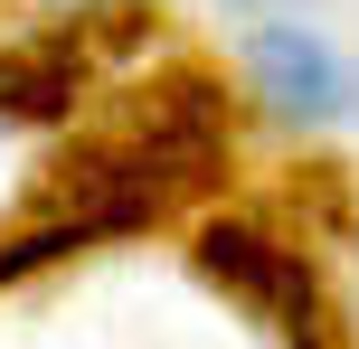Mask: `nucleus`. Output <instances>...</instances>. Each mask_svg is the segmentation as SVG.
<instances>
[{
    "label": "nucleus",
    "instance_id": "obj_3",
    "mask_svg": "<svg viewBox=\"0 0 359 349\" xmlns=\"http://www.w3.org/2000/svg\"><path fill=\"white\" fill-rule=\"evenodd\" d=\"M76 94H86V48L76 38L0 48V123H67Z\"/></svg>",
    "mask_w": 359,
    "mask_h": 349
},
{
    "label": "nucleus",
    "instance_id": "obj_2",
    "mask_svg": "<svg viewBox=\"0 0 359 349\" xmlns=\"http://www.w3.org/2000/svg\"><path fill=\"white\" fill-rule=\"evenodd\" d=\"M246 66H255V85H265L284 113H303V123H341V113L359 104V66L331 48L322 29H303V19H274V29H255Z\"/></svg>",
    "mask_w": 359,
    "mask_h": 349
},
{
    "label": "nucleus",
    "instance_id": "obj_1",
    "mask_svg": "<svg viewBox=\"0 0 359 349\" xmlns=\"http://www.w3.org/2000/svg\"><path fill=\"white\" fill-rule=\"evenodd\" d=\"M189 255H198V274H208L227 302H246V312L265 321V331H284L293 349H303L312 331H322V283H312L303 245L265 236L255 218H208Z\"/></svg>",
    "mask_w": 359,
    "mask_h": 349
},
{
    "label": "nucleus",
    "instance_id": "obj_4",
    "mask_svg": "<svg viewBox=\"0 0 359 349\" xmlns=\"http://www.w3.org/2000/svg\"><path fill=\"white\" fill-rule=\"evenodd\" d=\"M236 10H265V19H274V10H293V0H236Z\"/></svg>",
    "mask_w": 359,
    "mask_h": 349
}]
</instances>
